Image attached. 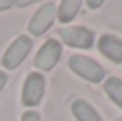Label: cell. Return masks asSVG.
Returning a JSON list of instances; mask_svg holds the SVG:
<instances>
[{"label": "cell", "mask_w": 122, "mask_h": 121, "mask_svg": "<svg viewBox=\"0 0 122 121\" xmlns=\"http://www.w3.org/2000/svg\"><path fill=\"white\" fill-rule=\"evenodd\" d=\"M12 4L14 2H11V0H0V11H5L9 7H12Z\"/></svg>", "instance_id": "cell-12"}, {"label": "cell", "mask_w": 122, "mask_h": 121, "mask_svg": "<svg viewBox=\"0 0 122 121\" xmlns=\"http://www.w3.org/2000/svg\"><path fill=\"white\" fill-rule=\"evenodd\" d=\"M71 110L78 121H101V116L85 100H74L73 105H71Z\"/></svg>", "instance_id": "cell-8"}, {"label": "cell", "mask_w": 122, "mask_h": 121, "mask_svg": "<svg viewBox=\"0 0 122 121\" xmlns=\"http://www.w3.org/2000/svg\"><path fill=\"white\" fill-rule=\"evenodd\" d=\"M21 121H41V116L36 110H27V112H23Z\"/></svg>", "instance_id": "cell-11"}, {"label": "cell", "mask_w": 122, "mask_h": 121, "mask_svg": "<svg viewBox=\"0 0 122 121\" xmlns=\"http://www.w3.org/2000/svg\"><path fill=\"white\" fill-rule=\"evenodd\" d=\"M55 11H57V6L53 2L43 4V6L36 11V14L30 18V23H28V30H30V34H34V36L44 34V32L51 27V23H53Z\"/></svg>", "instance_id": "cell-6"}, {"label": "cell", "mask_w": 122, "mask_h": 121, "mask_svg": "<svg viewBox=\"0 0 122 121\" xmlns=\"http://www.w3.org/2000/svg\"><path fill=\"white\" fill-rule=\"evenodd\" d=\"M44 94V77L37 71L28 73L27 80L23 84V93H21V102L27 107H36L41 103Z\"/></svg>", "instance_id": "cell-3"}, {"label": "cell", "mask_w": 122, "mask_h": 121, "mask_svg": "<svg viewBox=\"0 0 122 121\" xmlns=\"http://www.w3.org/2000/svg\"><path fill=\"white\" fill-rule=\"evenodd\" d=\"M58 36L66 45L74 48H90L94 45V34L87 27H62L58 29Z\"/></svg>", "instance_id": "cell-5"}, {"label": "cell", "mask_w": 122, "mask_h": 121, "mask_svg": "<svg viewBox=\"0 0 122 121\" xmlns=\"http://www.w3.org/2000/svg\"><path fill=\"white\" fill-rule=\"evenodd\" d=\"M104 91L119 107H122V80L117 77H110L104 82Z\"/></svg>", "instance_id": "cell-10"}, {"label": "cell", "mask_w": 122, "mask_h": 121, "mask_svg": "<svg viewBox=\"0 0 122 121\" xmlns=\"http://www.w3.org/2000/svg\"><path fill=\"white\" fill-rule=\"evenodd\" d=\"M97 46H99V52L106 59L117 62V64H122V41L119 37L104 34V36H101Z\"/></svg>", "instance_id": "cell-7"}, {"label": "cell", "mask_w": 122, "mask_h": 121, "mask_svg": "<svg viewBox=\"0 0 122 121\" xmlns=\"http://www.w3.org/2000/svg\"><path fill=\"white\" fill-rule=\"evenodd\" d=\"M32 50V39L28 36H18L14 41L9 45L2 57V64L7 69H16L21 62L27 59L28 52Z\"/></svg>", "instance_id": "cell-2"}, {"label": "cell", "mask_w": 122, "mask_h": 121, "mask_svg": "<svg viewBox=\"0 0 122 121\" xmlns=\"http://www.w3.org/2000/svg\"><path fill=\"white\" fill-rule=\"evenodd\" d=\"M69 68L73 69L78 77L85 78L89 82H101L104 78V69L103 66L97 64L94 59L85 55H73L69 59Z\"/></svg>", "instance_id": "cell-1"}, {"label": "cell", "mask_w": 122, "mask_h": 121, "mask_svg": "<svg viewBox=\"0 0 122 121\" xmlns=\"http://www.w3.org/2000/svg\"><path fill=\"white\" fill-rule=\"evenodd\" d=\"M80 7H81V2H78V0H64V2H60V6H58V20H60L62 23H69L74 20V16L78 14Z\"/></svg>", "instance_id": "cell-9"}, {"label": "cell", "mask_w": 122, "mask_h": 121, "mask_svg": "<svg viewBox=\"0 0 122 121\" xmlns=\"http://www.w3.org/2000/svg\"><path fill=\"white\" fill-rule=\"evenodd\" d=\"M5 84H7V75L4 73V71H0V91L5 87Z\"/></svg>", "instance_id": "cell-13"}, {"label": "cell", "mask_w": 122, "mask_h": 121, "mask_svg": "<svg viewBox=\"0 0 122 121\" xmlns=\"http://www.w3.org/2000/svg\"><path fill=\"white\" fill-rule=\"evenodd\" d=\"M62 53V46L57 39H48L43 46L39 48L36 59H34V66L41 71H50L53 66L58 62Z\"/></svg>", "instance_id": "cell-4"}, {"label": "cell", "mask_w": 122, "mask_h": 121, "mask_svg": "<svg viewBox=\"0 0 122 121\" xmlns=\"http://www.w3.org/2000/svg\"><path fill=\"white\" fill-rule=\"evenodd\" d=\"M87 6L92 7V9H96V7H101V6H103V2H101V0H89V2H87Z\"/></svg>", "instance_id": "cell-14"}, {"label": "cell", "mask_w": 122, "mask_h": 121, "mask_svg": "<svg viewBox=\"0 0 122 121\" xmlns=\"http://www.w3.org/2000/svg\"><path fill=\"white\" fill-rule=\"evenodd\" d=\"M32 2H16V6H20V7H25V6H30Z\"/></svg>", "instance_id": "cell-15"}]
</instances>
